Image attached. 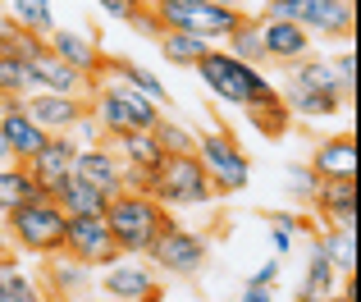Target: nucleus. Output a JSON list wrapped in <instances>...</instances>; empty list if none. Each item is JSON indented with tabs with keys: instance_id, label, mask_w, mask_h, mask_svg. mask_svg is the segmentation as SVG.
<instances>
[{
	"instance_id": "f257e3e1",
	"label": "nucleus",
	"mask_w": 361,
	"mask_h": 302,
	"mask_svg": "<svg viewBox=\"0 0 361 302\" xmlns=\"http://www.w3.org/2000/svg\"><path fill=\"white\" fill-rule=\"evenodd\" d=\"M192 73L202 78V87L211 92L215 101H224V106H243V110L279 92L261 69H252V64L233 60V55H229V51H220V46H211V51H206L202 60L192 64Z\"/></svg>"
},
{
	"instance_id": "f03ea898",
	"label": "nucleus",
	"mask_w": 361,
	"mask_h": 302,
	"mask_svg": "<svg viewBox=\"0 0 361 302\" xmlns=\"http://www.w3.org/2000/svg\"><path fill=\"white\" fill-rule=\"evenodd\" d=\"M174 220L151 193H115L106 206V224L115 234V248L123 257H147L151 243L160 238V229Z\"/></svg>"
},
{
	"instance_id": "7ed1b4c3",
	"label": "nucleus",
	"mask_w": 361,
	"mask_h": 302,
	"mask_svg": "<svg viewBox=\"0 0 361 302\" xmlns=\"http://www.w3.org/2000/svg\"><path fill=\"white\" fill-rule=\"evenodd\" d=\"M64 220L69 215L51 202V197H27L23 206L5 215V238L18 252H32V257H55L64 252Z\"/></svg>"
},
{
	"instance_id": "20e7f679",
	"label": "nucleus",
	"mask_w": 361,
	"mask_h": 302,
	"mask_svg": "<svg viewBox=\"0 0 361 302\" xmlns=\"http://www.w3.org/2000/svg\"><path fill=\"white\" fill-rule=\"evenodd\" d=\"M261 18H283V23H298L302 32H311V37L353 42L357 5H343V0H265Z\"/></svg>"
},
{
	"instance_id": "39448f33",
	"label": "nucleus",
	"mask_w": 361,
	"mask_h": 302,
	"mask_svg": "<svg viewBox=\"0 0 361 302\" xmlns=\"http://www.w3.org/2000/svg\"><path fill=\"white\" fill-rule=\"evenodd\" d=\"M87 115L106 128V138L128 133V128H147L151 133L160 119V106H151L147 97H137L123 83H97V92L87 97Z\"/></svg>"
},
{
	"instance_id": "423d86ee",
	"label": "nucleus",
	"mask_w": 361,
	"mask_h": 302,
	"mask_svg": "<svg viewBox=\"0 0 361 302\" xmlns=\"http://www.w3.org/2000/svg\"><path fill=\"white\" fill-rule=\"evenodd\" d=\"M197 160H202L206 179H211L215 197H233L247 188L252 179V160L238 147V138L229 128H211V133H197Z\"/></svg>"
},
{
	"instance_id": "0eeeda50",
	"label": "nucleus",
	"mask_w": 361,
	"mask_h": 302,
	"mask_svg": "<svg viewBox=\"0 0 361 302\" xmlns=\"http://www.w3.org/2000/svg\"><path fill=\"white\" fill-rule=\"evenodd\" d=\"M151 197H156L160 206H206V202H215V188H211V179H206V169H202V160L197 156H165L156 165V174H151Z\"/></svg>"
},
{
	"instance_id": "6e6552de",
	"label": "nucleus",
	"mask_w": 361,
	"mask_h": 302,
	"mask_svg": "<svg viewBox=\"0 0 361 302\" xmlns=\"http://www.w3.org/2000/svg\"><path fill=\"white\" fill-rule=\"evenodd\" d=\"M151 270H165V275H178V279H197L206 270V234L197 229H183V224L169 220L160 229V238L151 243Z\"/></svg>"
},
{
	"instance_id": "1a4fd4ad",
	"label": "nucleus",
	"mask_w": 361,
	"mask_h": 302,
	"mask_svg": "<svg viewBox=\"0 0 361 302\" xmlns=\"http://www.w3.org/2000/svg\"><path fill=\"white\" fill-rule=\"evenodd\" d=\"M64 257L82 261L92 270H106V266H115L123 252L115 248V234H110L106 215H69L64 220Z\"/></svg>"
},
{
	"instance_id": "9d476101",
	"label": "nucleus",
	"mask_w": 361,
	"mask_h": 302,
	"mask_svg": "<svg viewBox=\"0 0 361 302\" xmlns=\"http://www.w3.org/2000/svg\"><path fill=\"white\" fill-rule=\"evenodd\" d=\"M101 298L106 302H160V279L142 261H115L101 275Z\"/></svg>"
},
{
	"instance_id": "9b49d317",
	"label": "nucleus",
	"mask_w": 361,
	"mask_h": 302,
	"mask_svg": "<svg viewBox=\"0 0 361 302\" xmlns=\"http://www.w3.org/2000/svg\"><path fill=\"white\" fill-rule=\"evenodd\" d=\"M46 51H51L55 60H64L69 69L87 73V78H101V73H106V60H110V55L92 42V32H78V28H55V32L46 37Z\"/></svg>"
},
{
	"instance_id": "f8f14e48",
	"label": "nucleus",
	"mask_w": 361,
	"mask_h": 302,
	"mask_svg": "<svg viewBox=\"0 0 361 302\" xmlns=\"http://www.w3.org/2000/svg\"><path fill=\"white\" fill-rule=\"evenodd\" d=\"M0 133H5L9 160H18V165H27L37 151L51 143V133H42V124H37V119L23 110V101H9V106H0Z\"/></svg>"
},
{
	"instance_id": "ddd939ff",
	"label": "nucleus",
	"mask_w": 361,
	"mask_h": 302,
	"mask_svg": "<svg viewBox=\"0 0 361 302\" xmlns=\"http://www.w3.org/2000/svg\"><path fill=\"white\" fill-rule=\"evenodd\" d=\"M23 110L42 124V133L60 138V133H69V128L87 115V101L82 97H55V92H27Z\"/></svg>"
},
{
	"instance_id": "4468645a",
	"label": "nucleus",
	"mask_w": 361,
	"mask_h": 302,
	"mask_svg": "<svg viewBox=\"0 0 361 302\" xmlns=\"http://www.w3.org/2000/svg\"><path fill=\"white\" fill-rule=\"evenodd\" d=\"M261 23V46H265V64H298L311 55V32H302L298 23H283V18H256Z\"/></svg>"
},
{
	"instance_id": "2eb2a0df",
	"label": "nucleus",
	"mask_w": 361,
	"mask_h": 302,
	"mask_svg": "<svg viewBox=\"0 0 361 302\" xmlns=\"http://www.w3.org/2000/svg\"><path fill=\"white\" fill-rule=\"evenodd\" d=\"M101 78H87V73L69 69L64 60H55L51 51H46V60L32 64V92H55V97H82L87 101L92 92H97Z\"/></svg>"
},
{
	"instance_id": "dca6fc26",
	"label": "nucleus",
	"mask_w": 361,
	"mask_h": 302,
	"mask_svg": "<svg viewBox=\"0 0 361 302\" xmlns=\"http://www.w3.org/2000/svg\"><path fill=\"white\" fill-rule=\"evenodd\" d=\"M73 156H78V143L60 133V138H51V143H46L32 160H27V169H32L37 188H42L46 197L55 193V183H64V179L73 174Z\"/></svg>"
},
{
	"instance_id": "f3484780",
	"label": "nucleus",
	"mask_w": 361,
	"mask_h": 302,
	"mask_svg": "<svg viewBox=\"0 0 361 302\" xmlns=\"http://www.w3.org/2000/svg\"><path fill=\"white\" fill-rule=\"evenodd\" d=\"M119 169H123L119 156H115L106 143H101V147H78V156H73V174L87 179L92 188H101L106 197L123 193V188H119Z\"/></svg>"
},
{
	"instance_id": "a211bd4d",
	"label": "nucleus",
	"mask_w": 361,
	"mask_h": 302,
	"mask_svg": "<svg viewBox=\"0 0 361 302\" xmlns=\"http://www.w3.org/2000/svg\"><path fill=\"white\" fill-rule=\"evenodd\" d=\"M311 174L316 179H357V138L353 133H334L316 147L311 156Z\"/></svg>"
},
{
	"instance_id": "6ab92c4d",
	"label": "nucleus",
	"mask_w": 361,
	"mask_h": 302,
	"mask_svg": "<svg viewBox=\"0 0 361 302\" xmlns=\"http://www.w3.org/2000/svg\"><path fill=\"white\" fill-rule=\"evenodd\" d=\"M51 202L60 206L64 215H106V206H110V197L101 193V188H92L87 179H78V174H69L64 183H55V193H51Z\"/></svg>"
},
{
	"instance_id": "aec40b11",
	"label": "nucleus",
	"mask_w": 361,
	"mask_h": 302,
	"mask_svg": "<svg viewBox=\"0 0 361 302\" xmlns=\"http://www.w3.org/2000/svg\"><path fill=\"white\" fill-rule=\"evenodd\" d=\"M46 284H51V298H60V302L87 298V289H92V266H82V261L55 252V261L46 266Z\"/></svg>"
},
{
	"instance_id": "412c9836",
	"label": "nucleus",
	"mask_w": 361,
	"mask_h": 302,
	"mask_svg": "<svg viewBox=\"0 0 361 302\" xmlns=\"http://www.w3.org/2000/svg\"><path fill=\"white\" fill-rule=\"evenodd\" d=\"M106 147L115 151L123 165H142V169H156L160 160H165V151H160L156 133H147V128H128V133H115V138H106Z\"/></svg>"
},
{
	"instance_id": "4be33fe9",
	"label": "nucleus",
	"mask_w": 361,
	"mask_h": 302,
	"mask_svg": "<svg viewBox=\"0 0 361 302\" xmlns=\"http://www.w3.org/2000/svg\"><path fill=\"white\" fill-rule=\"evenodd\" d=\"M106 73H110V78H123V87H133V92H137V97H147L151 106H160V110L169 106V92H165V83H160L156 73L147 69V64H133V60H115V55H110V60H106Z\"/></svg>"
},
{
	"instance_id": "5701e85b",
	"label": "nucleus",
	"mask_w": 361,
	"mask_h": 302,
	"mask_svg": "<svg viewBox=\"0 0 361 302\" xmlns=\"http://www.w3.org/2000/svg\"><path fill=\"white\" fill-rule=\"evenodd\" d=\"M27 197H46V193L37 188L32 169L18 165V160H9V165L0 169V224H5V215L14 211V206H23Z\"/></svg>"
},
{
	"instance_id": "b1692460",
	"label": "nucleus",
	"mask_w": 361,
	"mask_h": 302,
	"mask_svg": "<svg viewBox=\"0 0 361 302\" xmlns=\"http://www.w3.org/2000/svg\"><path fill=\"white\" fill-rule=\"evenodd\" d=\"M0 55H14V60H23V64H37V60H46V37L27 32V28H18L9 14H0Z\"/></svg>"
},
{
	"instance_id": "393cba45",
	"label": "nucleus",
	"mask_w": 361,
	"mask_h": 302,
	"mask_svg": "<svg viewBox=\"0 0 361 302\" xmlns=\"http://www.w3.org/2000/svg\"><path fill=\"white\" fill-rule=\"evenodd\" d=\"M247 119H252V128L261 138H283L293 128V110L283 106L279 92H274V97H265V101H256V106H247Z\"/></svg>"
},
{
	"instance_id": "a878e982",
	"label": "nucleus",
	"mask_w": 361,
	"mask_h": 302,
	"mask_svg": "<svg viewBox=\"0 0 361 302\" xmlns=\"http://www.w3.org/2000/svg\"><path fill=\"white\" fill-rule=\"evenodd\" d=\"M288 87L293 92H338V78H334V69H329L325 60L307 55V60L288 64ZM338 97H343V92H338Z\"/></svg>"
},
{
	"instance_id": "bb28decb",
	"label": "nucleus",
	"mask_w": 361,
	"mask_h": 302,
	"mask_svg": "<svg viewBox=\"0 0 361 302\" xmlns=\"http://www.w3.org/2000/svg\"><path fill=\"white\" fill-rule=\"evenodd\" d=\"M316 248L329 257V266H334L338 275H353L357 270V229H320Z\"/></svg>"
},
{
	"instance_id": "cd10ccee",
	"label": "nucleus",
	"mask_w": 361,
	"mask_h": 302,
	"mask_svg": "<svg viewBox=\"0 0 361 302\" xmlns=\"http://www.w3.org/2000/svg\"><path fill=\"white\" fill-rule=\"evenodd\" d=\"M283 106L293 110V119H334L343 110V97L338 92H293L288 87Z\"/></svg>"
},
{
	"instance_id": "c85d7f7f",
	"label": "nucleus",
	"mask_w": 361,
	"mask_h": 302,
	"mask_svg": "<svg viewBox=\"0 0 361 302\" xmlns=\"http://www.w3.org/2000/svg\"><path fill=\"white\" fill-rule=\"evenodd\" d=\"M224 51H229L233 60H243V64H252V69H261V64H265V46H261V23L243 14V23L233 28L229 37H224Z\"/></svg>"
},
{
	"instance_id": "c756f323",
	"label": "nucleus",
	"mask_w": 361,
	"mask_h": 302,
	"mask_svg": "<svg viewBox=\"0 0 361 302\" xmlns=\"http://www.w3.org/2000/svg\"><path fill=\"white\" fill-rule=\"evenodd\" d=\"M156 42H160V55H165L169 64H178V69H192V64L211 51V42H206V37H192V32H160Z\"/></svg>"
},
{
	"instance_id": "7c9ffc66",
	"label": "nucleus",
	"mask_w": 361,
	"mask_h": 302,
	"mask_svg": "<svg viewBox=\"0 0 361 302\" xmlns=\"http://www.w3.org/2000/svg\"><path fill=\"white\" fill-rule=\"evenodd\" d=\"M151 133H156V143H160V151H165V156H197V133L183 124V119L160 115Z\"/></svg>"
},
{
	"instance_id": "2f4dec72",
	"label": "nucleus",
	"mask_w": 361,
	"mask_h": 302,
	"mask_svg": "<svg viewBox=\"0 0 361 302\" xmlns=\"http://www.w3.org/2000/svg\"><path fill=\"white\" fill-rule=\"evenodd\" d=\"M334 275L338 270L329 266V257L325 252H311V261H307V284H302V302H329V298H338L334 294Z\"/></svg>"
},
{
	"instance_id": "473e14b6",
	"label": "nucleus",
	"mask_w": 361,
	"mask_h": 302,
	"mask_svg": "<svg viewBox=\"0 0 361 302\" xmlns=\"http://www.w3.org/2000/svg\"><path fill=\"white\" fill-rule=\"evenodd\" d=\"M27 92H32V64L14 60V55H0V106L23 101Z\"/></svg>"
},
{
	"instance_id": "72a5a7b5",
	"label": "nucleus",
	"mask_w": 361,
	"mask_h": 302,
	"mask_svg": "<svg viewBox=\"0 0 361 302\" xmlns=\"http://www.w3.org/2000/svg\"><path fill=\"white\" fill-rule=\"evenodd\" d=\"M353 202H357V179H320L316 193H311V206L320 211V220L329 211H338V206H353Z\"/></svg>"
},
{
	"instance_id": "f704fd0d",
	"label": "nucleus",
	"mask_w": 361,
	"mask_h": 302,
	"mask_svg": "<svg viewBox=\"0 0 361 302\" xmlns=\"http://www.w3.org/2000/svg\"><path fill=\"white\" fill-rule=\"evenodd\" d=\"M9 18H14L18 28H27V32H37V37H51L55 32L51 0H14V5H9Z\"/></svg>"
},
{
	"instance_id": "c9c22d12",
	"label": "nucleus",
	"mask_w": 361,
	"mask_h": 302,
	"mask_svg": "<svg viewBox=\"0 0 361 302\" xmlns=\"http://www.w3.org/2000/svg\"><path fill=\"white\" fill-rule=\"evenodd\" d=\"M0 302H46V298L18 266H0Z\"/></svg>"
},
{
	"instance_id": "e433bc0d",
	"label": "nucleus",
	"mask_w": 361,
	"mask_h": 302,
	"mask_svg": "<svg viewBox=\"0 0 361 302\" xmlns=\"http://www.w3.org/2000/svg\"><path fill=\"white\" fill-rule=\"evenodd\" d=\"M64 138H73L78 147H101V143H106V128H101V124H97L92 115H82V119H78V124H73V128H69Z\"/></svg>"
},
{
	"instance_id": "4c0bfd02",
	"label": "nucleus",
	"mask_w": 361,
	"mask_h": 302,
	"mask_svg": "<svg viewBox=\"0 0 361 302\" xmlns=\"http://www.w3.org/2000/svg\"><path fill=\"white\" fill-rule=\"evenodd\" d=\"M329 69H334L338 92H343V101H348V97H353V87H357V55L343 51V55H338V64H329Z\"/></svg>"
},
{
	"instance_id": "58836bf2",
	"label": "nucleus",
	"mask_w": 361,
	"mask_h": 302,
	"mask_svg": "<svg viewBox=\"0 0 361 302\" xmlns=\"http://www.w3.org/2000/svg\"><path fill=\"white\" fill-rule=\"evenodd\" d=\"M288 183H293V197H302V202H311V193H316V183H320V179L311 174V165H307V169L288 165Z\"/></svg>"
},
{
	"instance_id": "ea45409f",
	"label": "nucleus",
	"mask_w": 361,
	"mask_h": 302,
	"mask_svg": "<svg viewBox=\"0 0 361 302\" xmlns=\"http://www.w3.org/2000/svg\"><path fill=\"white\" fill-rule=\"evenodd\" d=\"M101 9H106L110 18H119V23H133V14H137L142 5H147V0H97Z\"/></svg>"
},
{
	"instance_id": "a19ab883",
	"label": "nucleus",
	"mask_w": 361,
	"mask_h": 302,
	"mask_svg": "<svg viewBox=\"0 0 361 302\" xmlns=\"http://www.w3.org/2000/svg\"><path fill=\"white\" fill-rule=\"evenodd\" d=\"M325 229H357V202L329 211V215H325Z\"/></svg>"
},
{
	"instance_id": "79ce46f5",
	"label": "nucleus",
	"mask_w": 361,
	"mask_h": 302,
	"mask_svg": "<svg viewBox=\"0 0 361 302\" xmlns=\"http://www.w3.org/2000/svg\"><path fill=\"white\" fill-rule=\"evenodd\" d=\"M265 220H270L274 229H283V234H298L302 229V215H293V211H270Z\"/></svg>"
},
{
	"instance_id": "37998d69",
	"label": "nucleus",
	"mask_w": 361,
	"mask_h": 302,
	"mask_svg": "<svg viewBox=\"0 0 361 302\" xmlns=\"http://www.w3.org/2000/svg\"><path fill=\"white\" fill-rule=\"evenodd\" d=\"M274 279H279V261H265V266L256 270V275L247 279V284H265V289H274Z\"/></svg>"
},
{
	"instance_id": "c03bdc74",
	"label": "nucleus",
	"mask_w": 361,
	"mask_h": 302,
	"mask_svg": "<svg viewBox=\"0 0 361 302\" xmlns=\"http://www.w3.org/2000/svg\"><path fill=\"white\" fill-rule=\"evenodd\" d=\"M238 302H274V289H265V284H247Z\"/></svg>"
},
{
	"instance_id": "a18cd8bd",
	"label": "nucleus",
	"mask_w": 361,
	"mask_h": 302,
	"mask_svg": "<svg viewBox=\"0 0 361 302\" xmlns=\"http://www.w3.org/2000/svg\"><path fill=\"white\" fill-rule=\"evenodd\" d=\"M270 243H274V252L283 257V252L293 248V234H283V229H270Z\"/></svg>"
},
{
	"instance_id": "49530a36",
	"label": "nucleus",
	"mask_w": 361,
	"mask_h": 302,
	"mask_svg": "<svg viewBox=\"0 0 361 302\" xmlns=\"http://www.w3.org/2000/svg\"><path fill=\"white\" fill-rule=\"evenodd\" d=\"M0 160H9V147H5V133H0Z\"/></svg>"
},
{
	"instance_id": "de8ad7c7",
	"label": "nucleus",
	"mask_w": 361,
	"mask_h": 302,
	"mask_svg": "<svg viewBox=\"0 0 361 302\" xmlns=\"http://www.w3.org/2000/svg\"><path fill=\"white\" fill-rule=\"evenodd\" d=\"M165 5H197V0H165Z\"/></svg>"
},
{
	"instance_id": "09e8293b",
	"label": "nucleus",
	"mask_w": 361,
	"mask_h": 302,
	"mask_svg": "<svg viewBox=\"0 0 361 302\" xmlns=\"http://www.w3.org/2000/svg\"><path fill=\"white\" fill-rule=\"evenodd\" d=\"M0 252H5V234H0Z\"/></svg>"
},
{
	"instance_id": "8fccbe9b",
	"label": "nucleus",
	"mask_w": 361,
	"mask_h": 302,
	"mask_svg": "<svg viewBox=\"0 0 361 302\" xmlns=\"http://www.w3.org/2000/svg\"><path fill=\"white\" fill-rule=\"evenodd\" d=\"M343 5H357V0H343Z\"/></svg>"
},
{
	"instance_id": "3c124183",
	"label": "nucleus",
	"mask_w": 361,
	"mask_h": 302,
	"mask_svg": "<svg viewBox=\"0 0 361 302\" xmlns=\"http://www.w3.org/2000/svg\"><path fill=\"white\" fill-rule=\"evenodd\" d=\"M329 302H343V298H329Z\"/></svg>"
}]
</instances>
